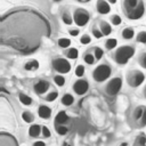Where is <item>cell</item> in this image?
<instances>
[{
	"mask_svg": "<svg viewBox=\"0 0 146 146\" xmlns=\"http://www.w3.org/2000/svg\"><path fill=\"white\" fill-rule=\"evenodd\" d=\"M135 55V48L130 44H125V46H121L119 47L115 52L113 54L114 60L120 64V65H124L128 63V60Z\"/></svg>",
	"mask_w": 146,
	"mask_h": 146,
	"instance_id": "3957f363",
	"label": "cell"
},
{
	"mask_svg": "<svg viewBox=\"0 0 146 146\" xmlns=\"http://www.w3.org/2000/svg\"><path fill=\"white\" fill-rule=\"evenodd\" d=\"M49 87H50V84H49V82L47 80H39L34 84V91L38 95H42L49 89Z\"/></svg>",
	"mask_w": 146,
	"mask_h": 146,
	"instance_id": "8fae6325",
	"label": "cell"
},
{
	"mask_svg": "<svg viewBox=\"0 0 146 146\" xmlns=\"http://www.w3.org/2000/svg\"><path fill=\"white\" fill-rule=\"evenodd\" d=\"M73 19L78 26H84L90 19V14L84 8H76L73 14Z\"/></svg>",
	"mask_w": 146,
	"mask_h": 146,
	"instance_id": "8992f818",
	"label": "cell"
},
{
	"mask_svg": "<svg viewBox=\"0 0 146 146\" xmlns=\"http://www.w3.org/2000/svg\"><path fill=\"white\" fill-rule=\"evenodd\" d=\"M52 67L58 72V73H68L71 71V64L67 59L65 58H56L52 60Z\"/></svg>",
	"mask_w": 146,
	"mask_h": 146,
	"instance_id": "ba28073f",
	"label": "cell"
},
{
	"mask_svg": "<svg viewBox=\"0 0 146 146\" xmlns=\"http://www.w3.org/2000/svg\"><path fill=\"white\" fill-rule=\"evenodd\" d=\"M65 56L70 59H76L79 57V51H78L76 48H68L65 51Z\"/></svg>",
	"mask_w": 146,
	"mask_h": 146,
	"instance_id": "d6986e66",
	"label": "cell"
},
{
	"mask_svg": "<svg viewBox=\"0 0 146 146\" xmlns=\"http://www.w3.org/2000/svg\"><path fill=\"white\" fill-rule=\"evenodd\" d=\"M95 59H96V57H95V55L94 54H91V52H86L84 54V56H83V60L87 63V64H94V62H95Z\"/></svg>",
	"mask_w": 146,
	"mask_h": 146,
	"instance_id": "484cf974",
	"label": "cell"
},
{
	"mask_svg": "<svg viewBox=\"0 0 146 146\" xmlns=\"http://www.w3.org/2000/svg\"><path fill=\"white\" fill-rule=\"evenodd\" d=\"M121 35H122V38L124 40H130V39H132L135 36V31H133L132 27H124L122 30Z\"/></svg>",
	"mask_w": 146,
	"mask_h": 146,
	"instance_id": "ac0fdd59",
	"label": "cell"
},
{
	"mask_svg": "<svg viewBox=\"0 0 146 146\" xmlns=\"http://www.w3.org/2000/svg\"><path fill=\"white\" fill-rule=\"evenodd\" d=\"M56 131H57V133L58 135H62V136H64V135H66L67 133V128L64 125V124H56Z\"/></svg>",
	"mask_w": 146,
	"mask_h": 146,
	"instance_id": "f546056e",
	"label": "cell"
},
{
	"mask_svg": "<svg viewBox=\"0 0 146 146\" xmlns=\"http://www.w3.org/2000/svg\"><path fill=\"white\" fill-rule=\"evenodd\" d=\"M52 1H55V2H59V1H62V0H52Z\"/></svg>",
	"mask_w": 146,
	"mask_h": 146,
	"instance_id": "c3c4849f",
	"label": "cell"
},
{
	"mask_svg": "<svg viewBox=\"0 0 146 146\" xmlns=\"http://www.w3.org/2000/svg\"><path fill=\"white\" fill-rule=\"evenodd\" d=\"M112 74V68L107 64H100L98 65L94 72H92V78L96 82H103L107 80Z\"/></svg>",
	"mask_w": 146,
	"mask_h": 146,
	"instance_id": "277c9868",
	"label": "cell"
},
{
	"mask_svg": "<svg viewBox=\"0 0 146 146\" xmlns=\"http://www.w3.org/2000/svg\"><path fill=\"white\" fill-rule=\"evenodd\" d=\"M33 146H46V144L43 141H35L33 144Z\"/></svg>",
	"mask_w": 146,
	"mask_h": 146,
	"instance_id": "b9f144b4",
	"label": "cell"
},
{
	"mask_svg": "<svg viewBox=\"0 0 146 146\" xmlns=\"http://www.w3.org/2000/svg\"><path fill=\"white\" fill-rule=\"evenodd\" d=\"M144 110H145V106H138V107H136V110L133 112V117L139 121L141 119L143 114H144Z\"/></svg>",
	"mask_w": 146,
	"mask_h": 146,
	"instance_id": "d4e9b609",
	"label": "cell"
},
{
	"mask_svg": "<svg viewBox=\"0 0 146 146\" xmlns=\"http://www.w3.org/2000/svg\"><path fill=\"white\" fill-rule=\"evenodd\" d=\"M122 10L127 18L131 21L140 19L145 14L144 0H123Z\"/></svg>",
	"mask_w": 146,
	"mask_h": 146,
	"instance_id": "7a4b0ae2",
	"label": "cell"
},
{
	"mask_svg": "<svg viewBox=\"0 0 146 146\" xmlns=\"http://www.w3.org/2000/svg\"><path fill=\"white\" fill-rule=\"evenodd\" d=\"M74 103V97L71 94H65L62 97V104L65 106H71Z\"/></svg>",
	"mask_w": 146,
	"mask_h": 146,
	"instance_id": "ffe728a7",
	"label": "cell"
},
{
	"mask_svg": "<svg viewBox=\"0 0 146 146\" xmlns=\"http://www.w3.org/2000/svg\"><path fill=\"white\" fill-rule=\"evenodd\" d=\"M144 97H146V86L144 87Z\"/></svg>",
	"mask_w": 146,
	"mask_h": 146,
	"instance_id": "f6af8a7d",
	"label": "cell"
},
{
	"mask_svg": "<svg viewBox=\"0 0 146 146\" xmlns=\"http://www.w3.org/2000/svg\"><path fill=\"white\" fill-rule=\"evenodd\" d=\"M91 31H92V34H94V36H95V38H97V39H100V38L104 35V34L102 33V31H100L99 29H97L96 26H92Z\"/></svg>",
	"mask_w": 146,
	"mask_h": 146,
	"instance_id": "d590c367",
	"label": "cell"
},
{
	"mask_svg": "<svg viewBox=\"0 0 146 146\" xmlns=\"http://www.w3.org/2000/svg\"><path fill=\"white\" fill-rule=\"evenodd\" d=\"M80 42L82 44H89L91 42V38L88 35V34H83L81 38H80Z\"/></svg>",
	"mask_w": 146,
	"mask_h": 146,
	"instance_id": "8d00e7d4",
	"label": "cell"
},
{
	"mask_svg": "<svg viewBox=\"0 0 146 146\" xmlns=\"http://www.w3.org/2000/svg\"><path fill=\"white\" fill-rule=\"evenodd\" d=\"M111 22H112L113 25H120L122 23V19L119 15H112L111 16Z\"/></svg>",
	"mask_w": 146,
	"mask_h": 146,
	"instance_id": "e575fe53",
	"label": "cell"
},
{
	"mask_svg": "<svg viewBox=\"0 0 146 146\" xmlns=\"http://www.w3.org/2000/svg\"><path fill=\"white\" fill-rule=\"evenodd\" d=\"M68 33H70L72 36H76V35L79 34V30H76V29H71V30H68Z\"/></svg>",
	"mask_w": 146,
	"mask_h": 146,
	"instance_id": "60d3db41",
	"label": "cell"
},
{
	"mask_svg": "<svg viewBox=\"0 0 146 146\" xmlns=\"http://www.w3.org/2000/svg\"><path fill=\"white\" fill-rule=\"evenodd\" d=\"M135 145H146V137L143 136V135L137 137V139L135 141Z\"/></svg>",
	"mask_w": 146,
	"mask_h": 146,
	"instance_id": "74e56055",
	"label": "cell"
},
{
	"mask_svg": "<svg viewBox=\"0 0 146 146\" xmlns=\"http://www.w3.org/2000/svg\"><path fill=\"white\" fill-rule=\"evenodd\" d=\"M58 46L60 48H67L68 46H71V40L67 38H60L58 39Z\"/></svg>",
	"mask_w": 146,
	"mask_h": 146,
	"instance_id": "83f0119b",
	"label": "cell"
},
{
	"mask_svg": "<svg viewBox=\"0 0 146 146\" xmlns=\"http://www.w3.org/2000/svg\"><path fill=\"white\" fill-rule=\"evenodd\" d=\"M92 51H94V55H95L96 59H100V58L103 57V55H104L103 49L99 48V47H95V48H92Z\"/></svg>",
	"mask_w": 146,
	"mask_h": 146,
	"instance_id": "1f68e13d",
	"label": "cell"
},
{
	"mask_svg": "<svg viewBox=\"0 0 146 146\" xmlns=\"http://www.w3.org/2000/svg\"><path fill=\"white\" fill-rule=\"evenodd\" d=\"M122 88V79L121 78H113L112 80H110V82L106 84V94L110 96H115L116 94H119V91Z\"/></svg>",
	"mask_w": 146,
	"mask_h": 146,
	"instance_id": "52a82bcc",
	"label": "cell"
},
{
	"mask_svg": "<svg viewBox=\"0 0 146 146\" xmlns=\"http://www.w3.org/2000/svg\"><path fill=\"white\" fill-rule=\"evenodd\" d=\"M54 81H55V83H56L58 87H63V86L65 84V78H64L63 75H60V74L55 75V76H54Z\"/></svg>",
	"mask_w": 146,
	"mask_h": 146,
	"instance_id": "f1b7e54d",
	"label": "cell"
},
{
	"mask_svg": "<svg viewBox=\"0 0 146 146\" xmlns=\"http://www.w3.org/2000/svg\"><path fill=\"white\" fill-rule=\"evenodd\" d=\"M63 146H71V145H68V144H66V143H64V144H63Z\"/></svg>",
	"mask_w": 146,
	"mask_h": 146,
	"instance_id": "7dc6e473",
	"label": "cell"
},
{
	"mask_svg": "<svg viewBox=\"0 0 146 146\" xmlns=\"http://www.w3.org/2000/svg\"><path fill=\"white\" fill-rule=\"evenodd\" d=\"M22 119H23L24 122H26V123H31V122H33L34 116H33V114H32L31 112L25 111V112L22 113Z\"/></svg>",
	"mask_w": 146,
	"mask_h": 146,
	"instance_id": "603a6c76",
	"label": "cell"
},
{
	"mask_svg": "<svg viewBox=\"0 0 146 146\" xmlns=\"http://www.w3.org/2000/svg\"><path fill=\"white\" fill-rule=\"evenodd\" d=\"M42 135H43V137H46V138H49L50 137V131H49V129L44 125V127H42Z\"/></svg>",
	"mask_w": 146,
	"mask_h": 146,
	"instance_id": "ab89813d",
	"label": "cell"
},
{
	"mask_svg": "<svg viewBox=\"0 0 146 146\" xmlns=\"http://www.w3.org/2000/svg\"><path fill=\"white\" fill-rule=\"evenodd\" d=\"M0 146H18V144L14 136L6 133V132H1L0 133Z\"/></svg>",
	"mask_w": 146,
	"mask_h": 146,
	"instance_id": "30bf717a",
	"label": "cell"
},
{
	"mask_svg": "<svg viewBox=\"0 0 146 146\" xmlns=\"http://www.w3.org/2000/svg\"><path fill=\"white\" fill-rule=\"evenodd\" d=\"M139 121H140V122H139L140 127H145V125H146V107H145V110H144V114H143V116H141V119H140Z\"/></svg>",
	"mask_w": 146,
	"mask_h": 146,
	"instance_id": "f35d334b",
	"label": "cell"
},
{
	"mask_svg": "<svg viewBox=\"0 0 146 146\" xmlns=\"http://www.w3.org/2000/svg\"><path fill=\"white\" fill-rule=\"evenodd\" d=\"M99 30L104 35H110L112 33V26L105 21H99Z\"/></svg>",
	"mask_w": 146,
	"mask_h": 146,
	"instance_id": "5bb4252c",
	"label": "cell"
},
{
	"mask_svg": "<svg viewBox=\"0 0 146 146\" xmlns=\"http://www.w3.org/2000/svg\"><path fill=\"white\" fill-rule=\"evenodd\" d=\"M138 62H139V64H140L141 67L146 68V52H141V54L139 55Z\"/></svg>",
	"mask_w": 146,
	"mask_h": 146,
	"instance_id": "d6a6232c",
	"label": "cell"
},
{
	"mask_svg": "<svg viewBox=\"0 0 146 146\" xmlns=\"http://www.w3.org/2000/svg\"><path fill=\"white\" fill-rule=\"evenodd\" d=\"M57 97H58V91H57V90H54V91H50V92L46 96V100H47V102H54Z\"/></svg>",
	"mask_w": 146,
	"mask_h": 146,
	"instance_id": "4dcf8cb0",
	"label": "cell"
},
{
	"mask_svg": "<svg viewBox=\"0 0 146 146\" xmlns=\"http://www.w3.org/2000/svg\"><path fill=\"white\" fill-rule=\"evenodd\" d=\"M88 89H89V83H88V81L84 80V79H79V80H76V81L73 83V90H74L75 94L79 95V96L84 95V94L88 91Z\"/></svg>",
	"mask_w": 146,
	"mask_h": 146,
	"instance_id": "9c48e42d",
	"label": "cell"
},
{
	"mask_svg": "<svg viewBox=\"0 0 146 146\" xmlns=\"http://www.w3.org/2000/svg\"><path fill=\"white\" fill-rule=\"evenodd\" d=\"M107 2H108V3L114 5V3H116V0H107Z\"/></svg>",
	"mask_w": 146,
	"mask_h": 146,
	"instance_id": "ee69618b",
	"label": "cell"
},
{
	"mask_svg": "<svg viewBox=\"0 0 146 146\" xmlns=\"http://www.w3.org/2000/svg\"><path fill=\"white\" fill-rule=\"evenodd\" d=\"M38 115L41 119H49L51 116V110L50 107L46 106V105H40L39 110H38Z\"/></svg>",
	"mask_w": 146,
	"mask_h": 146,
	"instance_id": "4fadbf2b",
	"label": "cell"
},
{
	"mask_svg": "<svg viewBox=\"0 0 146 146\" xmlns=\"http://www.w3.org/2000/svg\"><path fill=\"white\" fill-rule=\"evenodd\" d=\"M51 34L48 18L30 7H18L2 15L0 19V42L22 54L40 48L42 40Z\"/></svg>",
	"mask_w": 146,
	"mask_h": 146,
	"instance_id": "6da1fadb",
	"label": "cell"
},
{
	"mask_svg": "<svg viewBox=\"0 0 146 146\" xmlns=\"http://www.w3.org/2000/svg\"><path fill=\"white\" fill-rule=\"evenodd\" d=\"M62 19H63V22L65 23V24H67V25H71L72 23H73V17L71 16V14L68 13V11H64L63 14H62Z\"/></svg>",
	"mask_w": 146,
	"mask_h": 146,
	"instance_id": "cb8c5ba5",
	"label": "cell"
},
{
	"mask_svg": "<svg viewBox=\"0 0 146 146\" xmlns=\"http://www.w3.org/2000/svg\"><path fill=\"white\" fill-rule=\"evenodd\" d=\"M145 80V74L139 70H132L127 74V82L130 87L137 88Z\"/></svg>",
	"mask_w": 146,
	"mask_h": 146,
	"instance_id": "5b68a950",
	"label": "cell"
},
{
	"mask_svg": "<svg viewBox=\"0 0 146 146\" xmlns=\"http://www.w3.org/2000/svg\"><path fill=\"white\" fill-rule=\"evenodd\" d=\"M19 100L23 105H26V106H30L32 104V98L25 94H19Z\"/></svg>",
	"mask_w": 146,
	"mask_h": 146,
	"instance_id": "7402d4cb",
	"label": "cell"
},
{
	"mask_svg": "<svg viewBox=\"0 0 146 146\" xmlns=\"http://www.w3.org/2000/svg\"><path fill=\"white\" fill-rule=\"evenodd\" d=\"M96 8H97V11L99 14H102V15H106V14H108L111 11L110 3L106 0H97Z\"/></svg>",
	"mask_w": 146,
	"mask_h": 146,
	"instance_id": "7c38bea8",
	"label": "cell"
},
{
	"mask_svg": "<svg viewBox=\"0 0 146 146\" xmlns=\"http://www.w3.org/2000/svg\"><path fill=\"white\" fill-rule=\"evenodd\" d=\"M84 71H86V68H84L83 65H78V66L75 67V75L79 76V78H81V76L84 74Z\"/></svg>",
	"mask_w": 146,
	"mask_h": 146,
	"instance_id": "836d02e7",
	"label": "cell"
},
{
	"mask_svg": "<svg viewBox=\"0 0 146 146\" xmlns=\"http://www.w3.org/2000/svg\"><path fill=\"white\" fill-rule=\"evenodd\" d=\"M135 146H146V145H135Z\"/></svg>",
	"mask_w": 146,
	"mask_h": 146,
	"instance_id": "681fc988",
	"label": "cell"
},
{
	"mask_svg": "<svg viewBox=\"0 0 146 146\" xmlns=\"http://www.w3.org/2000/svg\"><path fill=\"white\" fill-rule=\"evenodd\" d=\"M41 132H42V127H40L39 124H32V125L29 128V135H30V137H32V138L38 137Z\"/></svg>",
	"mask_w": 146,
	"mask_h": 146,
	"instance_id": "9a60e30c",
	"label": "cell"
},
{
	"mask_svg": "<svg viewBox=\"0 0 146 146\" xmlns=\"http://www.w3.org/2000/svg\"><path fill=\"white\" fill-rule=\"evenodd\" d=\"M78 2H81V3H87V2H89L90 0H76Z\"/></svg>",
	"mask_w": 146,
	"mask_h": 146,
	"instance_id": "7bdbcfd3",
	"label": "cell"
},
{
	"mask_svg": "<svg viewBox=\"0 0 146 146\" xmlns=\"http://www.w3.org/2000/svg\"><path fill=\"white\" fill-rule=\"evenodd\" d=\"M121 146H128V144H127V143H122Z\"/></svg>",
	"mask_w": 146,
	"mask_h": 146,
	"instance_id": "bcb514c9",
	"label": "cell"
},
{
	"mask_svg": "<svg viewBox=\"0 0 146 146\" xmlns=\"http://www.w3.org/2000/svg\"><path fill=\"white\" fill-rule=\"evenodd\" d=\"M24 68L26 71H36L39 68V62L36 59H30L25 63Z\"/></svg>",
	"mask_w": 146,
	"mask_h": 146,
	"instance_id": "2e32d148",
	"label": "cell"
},
{
	"mask_svg": "<svg viewBox=\"0 0 146 146\" xmlns=\"http://www.w3.org/2000/svg\"><path fill=\"white\" fill-rule=\"evenodd\" d=\"M136 41L146 44V31H140L136 36Z\"/></svg>",
	"mask_w": 146,
	"mask_h": 146,
	"instance_id": "4316f807",
	"label": "cell"
},
{
	"mask_svg": "<svg viewBox=\"0 0 146 146\" xmlns=\"http://www.w3.org/2000/svg\"><path fill=\"white\" fill-rule=\"evenodd\" d=\"M67 120H68V115L66 114V112L60 111L55 117V123L56 124H64L65 122H67Z\"/></svg>",
	"mask_w": 146,
	"mask_h": 146,
	"instance_id": "e0dca14e",
	"label": "cell"
},
{
	"mask_svg": "<svg viewBox=\"0 0 146 146\" xmlns=\"http://www.w3.org/2000/svg\"><path fill=\"white\" fill-rule=\"evenodd\" d=\"M116 46H117V41H116V39H113V38L107 39L106 42H105V48H106L107 50H112V49H114Z\"/></svg>",
	"mask_w": 146,
	"mask_h": 146,
	"instance_id": "44dd1931",
	"label": "cell"
}]
</instances>
